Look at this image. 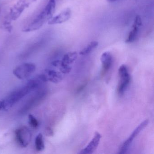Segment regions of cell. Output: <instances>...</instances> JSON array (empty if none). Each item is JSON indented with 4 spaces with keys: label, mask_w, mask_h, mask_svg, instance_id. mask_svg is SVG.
Masks as SVG:
<instances>
[{
    "label": "cell",
    "mask_w": 154,
    "mask_h": 154,
    "mask_svg": "<svg viewBox=\"0 0 154 154\" xmlns=\"http://www.w3.org/2000/svg\"><path fill=\"white\" fill-rule=\"evenodd\" d=\"M101 135L100 133L96 132L94 133V136L92 140L89 143L85 148L83 149L80 152V154H92L97 149L101 138Z\"/></svg>",
    "instance_id": "30bf717a"
},
{
    "label": "cell",
    "mask_w": 154,
    "mask_h": 154,
    "mask_svg": "<svg viewBox=\"0 0 154 154\" xmlns=\"http://www.w3.org/2000/svg\"><path fill=\"white\" fill-rule=\"evenodd\" d=\"M71 10L70 9L66 8L58 15L52 17L48 21V25H53L63 23L68 20L71 16Z\"/></svg>",
    "instance_id": "9c48e42d"
},
{
    "label": "cell",
    "mask_w": 154,
    "mask_h": 154,
    "mask_svg": "<svg viewBox=\"0 0 154 154\" xmlns=\"http://www.w3.org/2000/svg\"><path fill=\"white\" fill-rule=\"evenodd\" d=\"M35 70V66L33 63H24L14 69L13 74L19 79L24 80L30 76Z\"/></svg>",
    "instance_id": "3957f363"
},
{
    "label": "cell",
    "mask_w": 154,
    "mask_h": 154,
    "mask_svg": "<svg viewBox=\"0 0 154 154\" xmlns=\"http://www.w3.org/2000/svg\"><path fill=\"white\" fill-rule=\"evenodd\" d=\"M78 54L76 52H69L64 55L61 62L63 64L70 66L77 59Z\"/></svg>",
    "instance_id": "4fadbf2b"
},
{
    "label": "cell",
    "mask_w": 154,
    "mask_h": 154,
    "mask_svg": "<svg viewBox=\"0 0 154 154\" xmlns=\"http://www.w3.org/2000/svg\"><path fill=\"white\" fill-rule=\"evenodd\" d=\"M43 82L39 77L29 80L25 86L12 92L1 101L2 110H7L30 92L34 90Z\"/></svg>",
    "instance_id": "6da1fadb"
},
{
    "label": "cell",
    "mask_w": 154,
    "mask_h": 154,
    "mask_svg": "<svg viewBox=\"0 0 154 154\" xmlns=\"http://www.w3.org/2000/svg\"><path fill=\"white\" fill-rule=\"evenodd\" d=\"M100 60L102 66L101 74L104 75L109 70L112 64V57L111 54L108 52H104L102 54Z\"/></svg>",
    "instance_id": "7c38bea8"
},
{
    "label": "cell",
    "mask_w": 154,
    "mask_h": 154,
    "mask_svg": "<svg viewBox=\"0 0 154 154\" xmlns=\"http://www.w3.org/2000/svg\"><path fill=\"white\" fill-rule=\"evenodd\" d=\"M107 1H116V0H107Z\"/></svg>",
    "instance_id": "d6986e66"
},
{
    "label": "cell",
    "mask_w": 154,
    "mask_h": 154,
    "mask_svg": "<svg viewBox=\"0 0 154 154\" xmlns=\"http://www.w3.org/2000/svg\"><path fill=\"white\" fill-rule=\"evenodd\" d=\"M98 42L95 41H92L88 45L80 51L79 54L81 55H86L91 53L92 51L96 48L98 46Z\"/></svg>",
    "instance_id": "9a60e30c"
},
{
    "label": "cell",
    "mask_w": 154,
    "mask_h": 154,
    "mask_svg": "<svg viewBox=\"0 0 154 154\" xmlns=\"http://www.w3.org/2000/svg\"><path fill=\"white\" fill-rule=\"evenodd\" d=\"M43 82L51 81L54 83L59 82L62 79V75L54 70L46 69L39 76Z\"/></svg>",
    "instance_id": "52a82bcc"
},
{
    "label": "cell",
    "mask_w": 154,
    "mask_h": 154,
    "mask_svg": "<svg viewBox=\"0 0 154 154\" xmlns=\"http://www.w3.org/2000/svg\"><path fill=\"white\" fill-rule=\"evenodd\" d=\"M45 134L48 136H52L54 135L53 131L49 127H48L45 130Z\"/></svg>",
    "instance_id": "ac0fdd59"
},
{
    "label": "cell",
    "mask_w": 154,
    "mask_h": 154,
    "mask_svg": "<svg viewBox=\"0 0 154 154\" xmlns=\"http://www.w3.org/2000/svg\"><path fill=\"white\" fill-rule=\"evenodd\" d=\"M119 74L120 81L118 85V92L119 94H123L126 91L131 80L126 66L122 65L120 66L119 70Z\"/></svg>",
    "instance_id": "277c9868"
},
{
    "label": "cell",
    "mask_w": 154,
    "mask_h": 154,
    "mask_svg": "<svg viewBox=\"0 0 154 154\" xmlns=\"http://www.w3.org/2000/svg\"><path fill=\"white\" fill-rule=\"evenodd\" d=\"M15 136L16 141L21 147H25L31 141V133L29 129L25 127L16 129Z\"/></svg>",
    "instance_id": "8992f818"
},
{
    "label": "cell",
    "mask_w": 154,
    "mask_h": 154,
    "mask_svg": "<svg viewBox=\"0 0 154 154\" xmlns=\"http://www.w3.org/2000/svg\"><path fill=\"white\" fill-rule=\"evenodd\" d=\"M52 65L54 66L59 68V70L63 74H68L72 70V68L70 66L65 65L62 63L61 61L57 60L52 62Z\"/></svg>",
    "instance_id": "5bb4252c"
},
{
    "label": "cell",
    "mask_w": 154,
    "mask_h": 154,
    "mask_svg": "<svg viewBox=\"0 0 154 154\" xmlns=\"http://www.w3.org/2000/svg\"><path fill=\"white\" fill-rule=\"evenodd\" d=\"M149 120L146 119L143 122L141 123L138 127H137L132 133L129 137L127 138V140L123 143L120 148V151L119 152V154H123L126 153L127 150H129V148L130 147L131 145L132 144L133 141L134 140V138L140 133L142 130L144 129L147 126L149 123Z\"/></svg>",
    "instance_id": "5b68a950"
},
{
    "label": "cell",
    "mask_w": 154,
    "mask_h": 154,
    "mask_svg": "<svg viewBox=\"0 0 154 154\" xmlns=\"http://www.w3.org/2000/svg\"><path fill=\"white\" fill-rule=\"evenodd\" d=\"M142 25V21L140 16L137 15L135 18L134 23L133 24L132 29L129 33L127 39L126 40V43H131L136 40L138 35V31L140 27Z\"/></svg>",
    "instance_id": "8fae6325"
},
{
    "label": "cell",
    "mask_w": 154,
    "mask_h": 154,
    "mask_svg": "<svg viewBox=\"0 0 154 154\" xmlns=\"http://www.w3.org/2000/svg\"><path fill=\"white\" fill-rule=\"evenodd\" d=\"M36 0H19L14 7L11 9V16L14 20L19 17L26 7H28L29 5Z\"/></svg>",
    "instance_id": "ba28073f"
},
{
    "label": "cell",
    "mask_w": 154,
    "mask_h": 154,
    "mask_svg": "<svg viewBox=\"0 0 154 154\" xmlns=\"http://www.w3.org/2000/svg\"><path fill=\"white\" fill-rule=\"evenodd\" d=\"M29 124L31 127L33 129H36L39 125V122L33 115L29 114L28 116Z\"/></svg>",
    "instance_id": "e0dca14e"
},
{
    "label": "cell",
    "mask_w": 154,
    "mask_h": 154,
    "mask_svg": "<svg viewBox=\"0 0 154 154\" xmlns=\"http://www.w3.org/2000/svg\"><path fill=\"white\" fill-rule=\"evenodd\" d=\"M56 7L55 0H49L46 7L39 15L26 28L23 30V32H29L37 30L42 27L44 23L49 21L53 17Z\"/></svg>",
    "instance_id": "7a4b0ae2"
},
{
    "label": "cell",
    "mask_w": 154,
    "mask_h": 154,
    "mask_svg": "<svg viewBox=\"0 0 154 154\" xmlns=\"http://www.w3.org/2000/svg\"><path fill=\"white\" fill-rule=\"evenodd\" d=\"M35 145L36 149L38 151H40L44 150L45 146L44 141L43 140V135L41 133H39L36 137Z\"/></svg>",
    "instance_id": "2e32d148"
}]
</instances>
